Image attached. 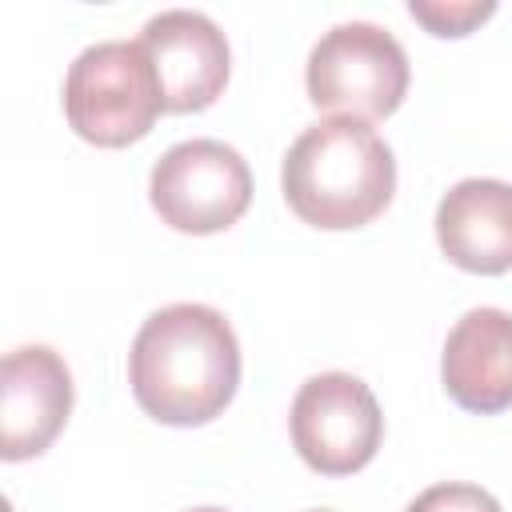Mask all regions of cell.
<instances>
[{"label":"cell","instance_id":"cell-1","mask_svg":"<svg viewBox=\"0 0 512 512\" xmlns=\"http://www.w3.org/2000/svg\"><path fill=\"white\" fill-rule=\"evenodd\" d=\"M128 384L136 404L172 428L216 420L240 384V344L224 312L208 304L156 308L128 352Z\"/></svg>","mask_w":512,"mask_h":512},{"label":"cell","instance_id":"cell-2","mask_svg":"<svg viewBox=\"0 0 512 512\" xmlns=\"http://www.w3.org/2000/svg\"><path fill=\"white\" fill-rule=\"evenodd\" d=\"M280 188L288 208L312 228H364L392 204L396 160L364 120L328 116L292 140Z\"/></svg>","mask_w":512,"mask_h":512},{"label":"cell","instance_id":"cell-3","mask_svg":"<svg viewBox=\"0 0 512 512\" xmlns=\"http://www.w3.org/2000/svg\"><path fill=\"white\" fill-rule=\"evenodd\" d=\"M164 112L156 68L140 40L88 44L64 76V116L96 148H124L152 132Z\"/></svg>","mask_w":512,"mask_h":512},{"label":"cell","instance_id":"cell-4","mask_svg":"<svg viewBox=\"0 0 512 512\" xmlns=\"http://www.w3.org/2000/svg\"><path fill=\"white\" fill-rule=\"evenodd\" d=\"M408 52L404 44L368 20H348L328 28L304 68L308 100L324 112L352 116V120H380L392 116L408 96Z\"/></svg>","mask_w":512,"mask_h":512},{"label":"cell","instance_id":"cell-5","mask_svg":"<svg viewBox=\"0 0 512 512\" xmlns=\"http://www.w3.org/2000/svg\"><path fill=\"white\" fill-rule=\"evenodd\" d=\"M148 200L176 232H224L252 204V172L248 160L224 140H180L152 164Z\"/></svg>","mask_w":512,"mask_h":512},{"label":"cell","instance_id":"cell-6","mask_svg":"<svg viewBox=\"0 0 512 512\" xmlns=\"http://www.w3.org/2000/svg\"><path fill=\"white\" fill-rule=\"evenodd\" d=\"M300 460L320 476L360 472L384 436V416L372 388L352 372L308 376L288 412Z\"/></svg>","mask_w":512,"mask_h":512},{"label":"cell","instance_id":"cell-7","mask_svg":"<svg viewBox=\"0 0 512 512\" xmlns=\"http://www.w3.org/2000/svg\"><path fill=\"white\" fill-rule=\"evenodd\" d=\"M140 44L156 68L164 112H204L228 84L232 52L220 24L192 8L156 12L140 28Z\"/></svg>","mask_w":512,"mask_h":512},{"label":"cell","instance_id":"cell-8","mask_svg":"<svg viewBox=\"0 0 512 512\" xmlns=\"http://www.w3.org/2000/svg\"><path fill=\"white\" fill-rule=\"evenodd\" d=\"M72 412V372L48 344H24L0 368V456H40Z\"/></svg>","mask_w":512,"mask_h":512},{"label":"cell","instance_id":"cell-9","mask_svg":"<svg viewBox=\"0 0 512 512\" xmlns=\"http://www.w3.org/2000/svg\"><path fill=\"white\" fill-rule=\"evenodd\" d=\"M440 380L452 404H460L464 412L496 416L512 408V312H464L444 340Z\"/></svg>","mask_w":512,"mask_h":512},{"label":"cell","instance_id":"cell-10","mask_svg":"<svg viewBox=\"0 0 512 512\" xmlns=\"http://www.w3.org/2000/svg\"><path fill=\"white\" fill-rule=\"evenodd\" d=\"M440 252L476 276L512 272V184L468 176L436 204Z\"/></svg>","mask_w":512,"mask_h":512},{"label":"cell","instance_id":"cell-11","mask_svg":"<svg viewBox=\"0 0 512 512\" xmlns=\"http://www.w3.org/2000/svg\"><path fill=\"white\" fill-rule=\"evenodd\" d=\"M408 12L432 36H468L476 24H484L496 12V4L492 0H412Z\"/></svg>","mask_w":512,"mask_h":512},{"label":"cell","instance_id":"cell-12","mask_svg":"<svg viewBox=\"0 0 512 512\" xmlns=\"http://www.w3.org/2000/svg\"><path fill=\"white\" fill-rule=\"evenodd\" d=\"M404 512H504V508H500V500H496L492 492H484L480 484L448 480V484L424 488Z\"/></svg>","mask_w":512,"mask_h":512},{"label":"cell","instance_id":"cell-13","mask_svg":"<svg viewBox=\"0 0 512 512\" xmlns=\"http://www.w3.org/2000/svg\"><path fill=\"white\" fill-rule=\"evenodd\" d=\"M192 512H224V508H192Z\"/></svg>","mask_w":512,"mask_h":512},{"label":"cell","instance_id":"cell-14","mask_svg":"<svg viewBox=\"0 0 512 512\" xmlns=\"http://www.w3.org/2000/svg\"><path fill=\"white\" fill-rule=\"evenodd\" d=\"M312 512H332V508H312Z\"/></svg>","mask_w":512,"mask_h":512}]
</instances>
